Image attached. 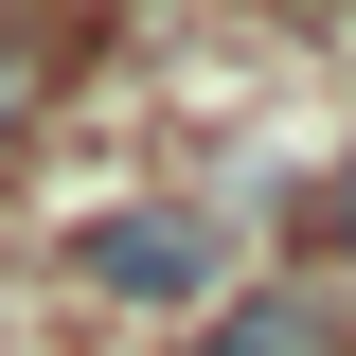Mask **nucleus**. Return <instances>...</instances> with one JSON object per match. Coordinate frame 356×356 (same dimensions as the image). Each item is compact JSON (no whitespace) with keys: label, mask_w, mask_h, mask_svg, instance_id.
Instances as JSON below:
<instances>
[{"label":"nucleus","mask_w":356,"mask_h":356,"mask_svg":"<svg viewBox=\"0 0 356 356\" xmlns=\"http://www.w3.org/2000/svg\"><path fill=\"white\" fill-rule=\"evenodd\" d=\"M339 250H356V161H339Z\"/></svg>","instance_id":"nucleus-3"},{"label":"nucleus","mask_w":356,"mask_h":356,"mask_svg":"<svg viewBox=\"0 0 356 356\" xmlns=\"http://www.w3.org/2000/svg\"><path fill=\"white\" fill-rule=\"evenodd\" d=\"M72 285L125 321H214L232 303V214H196V196H107V214L72 232Z\"/></svg>","instance_id":"nucleus-1"},{"label":"nucleus","mask_w":356,"mask_h":356,"mask_svg":"<svg viewBox=\"0 0 356 356\" xmlns=\"http://www.w3.org/2000/svg\"><path fill=\"white\" fill-rule=\"evenodd\" d=\"M178 356H339V303H321V285H232Z\"/></svg>","instance_id":"nucleus-2"}]
</instances>
